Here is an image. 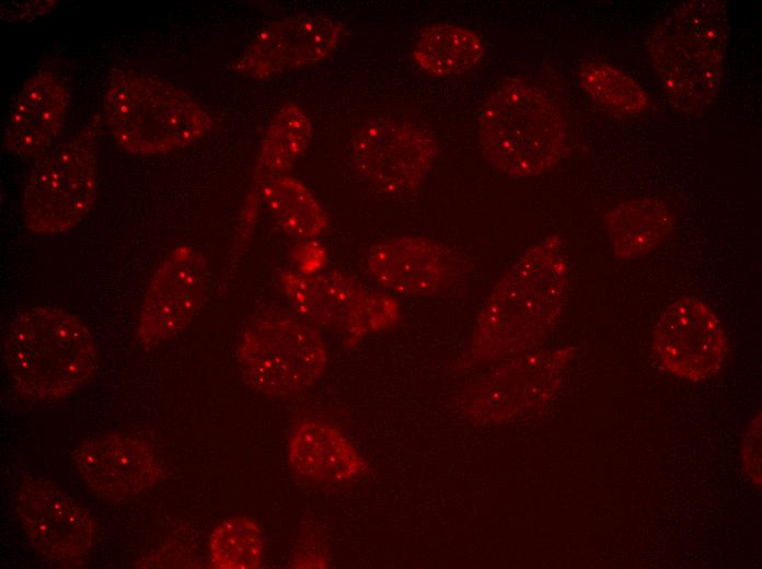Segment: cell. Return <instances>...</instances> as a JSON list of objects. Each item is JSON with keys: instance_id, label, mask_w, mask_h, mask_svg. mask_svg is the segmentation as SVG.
<instances>
[{"instance_id": "cell-11", "label": "cell", "mask_w": 762, "mask_h": 569, "mask_svg": "<svg viewBox=\"0 0 762 569\" xmlns=\"http://www.w3.org/2000/svg\"><path fill=\"white\" fill-rule=\"evenodd\" d=\"M366 272L376 287L393 297L441 295L465 278V262L440 242L400 236L373 245Z\"/></svg>"}, {"instance_id": "cell-9", "label": "cell", "mask_w": 762, "mask_h": 569, "mask_svg": "<svg viewBox=\"0 0 762 569\" xmlns=\"http://www.w3.org/2000/svg\"><path fill=\"white\" fill-rule=\"evenodd\" d=\"M438 152L426 129L405 121L379 118L365 124L351 138L348 159L355 173L386 194L416 189L428 175Z\"/></svg>"}, {"instance_id": "cell-26", "label": "cell", "mask_w": 762, "mask_h": 569, "mask_svg": "<svg viewBox=\"0 0 762 569\" xmlns=\"http://www.w3.org/2000/svg\"><path fill=\"white\" fill-rule=\"evenodd\" d=\"M761 422L760 417L754 420V422L749 428L747 436L743 440V462L755 484L760 485L761 481Z\"/></svg>"}, {"instance_id": "cell-4", "label": "cell", "mask_w": 762, "mask_h": 569, "mask_svg": "<svg viewBox=\"0 0 762 569\" xmlns=\"http://www.w3.org/2000/svg\"><path fill=\"white\" fill-rule=\"evenodd\" d=\"M728 35L726 3H680L653 31L649 57L669 102L696 113L715 97L723 77Z\"/></svg>"}, {"instance_id": "cell-19", "label": "cell", "mask_w": 762, "mask_h": 569, "mask_svg": "<svg viewBox=\"0 0 762 569\" xmlns=\"http://www.w3.org/2000/svg\"><path fill=\"white\" fill-rule=\"evenodd\" d=\"M616 255L636 258L660 245L672 230L668 208L655 198L625 201L605 218Z\"/></svg>"}, {"instance_id": "cell-25", "label": "cell", "mask_w": 762, "mask_h": 569, "mask_svg": "<svg viewBox=\"0 0 762 569\" xmlns=\"http://www.w3.org/2000/svg\"><path fill=\"white\" fill-rule=\"evenodd\" d=\"M307 240L293 249L295 262L298 264V270L304 275L319 272L323 269L326 263V252L320 244Z\"/></svg>"}, {"instance_id": "cell-7", "label": "cell", "mask_w": 762, "mask_h": 569, "mask_svg": "<svg viewBox=\"0 0 762 569\" xmlns=\"http://www.w3.org/2000/svg\"><path fill=\"white\" fill-rule=\"evenodd\" d=\"M238 361L251 390L281 397L313 385L326 369L327 351L320 332L307 321L269 312L244 328Z\"/></svg>"}, {"instance_id": "cell-10", "label": "cell", "mask_w": 762, "mask_h": 569, "mask_svg": "<svg viewBox=\"0 0 762 569\" xmlns=\"http://www.w3.org/2000/svg\"><path fill=\"white\" fill-rule=\"evenodd\" d=\"M14 509L38 554L66 567L85 564L94 541V522L73 496L50 480L30 478L20 486Z\"/></svg>"}, {"instance_id": "cell-8", "label": "cell", "mask_w": 762, "mask_h": 569, "mask_svg": "<svg viewBox=\"0 0 762 569\" xmlns=\"http://www.w3.org/2000/svg\"><path fill=\"white\" fill-rule=\"evenodd\" d=\"M279 283L291 307L315 328L337 332L346 346L395 326L401 306L395 297L336 269L304 275L285 269Z\"/></svg>"}, {"instance_id": "cell-3", "label": "cell", "mask_w": 762, "mask_h": 569, "mask_svg": "<svg viewBox=\"0 0 762 569\" xmlns=\"http://www.w3.org/2000/svg\"><path fill=\"white\" fill-rule=\"evenodd\" d=\"M114 140L136 155L164 154L206 135L212 119L194 97L158 77L114 68L103 96Z\"/></svg>"}, {"instance_id": "cell-15", "label": "cell", "mask_w": 762, "mask_h": 569, "mask_svg": "<svg viewBox=\"0 0 762 569\" xmlns=\"http://www.w3.org/2000/svg\"><path fill=\"white\" fill-rule=\"evenodd\" d=\"M73 461L91 491L107 500L139 495L153 487L160 475L152 446L122 433L83 440L74 449Z\"/></svg>"}, {"instance_id": "cell-6", "label": "cell", "mask_w": 762, "mask_h": 569, "mask_svg": "<svg viewBox=\"0 0 762 569\" xmlns=\"http://www.w3.org/2000/svg\"><path fill=\"white\" fill-rule=\"evenodd\" d=\"M102 120L95 115L67 141L37 158L23 193V220L33 233L53 235L77 227L97 191Z\"/></svg>"}, {"instance_id": "cell-13", "label": "cell", "mask_w": 762, "mask_h": 569, "mask_svg": "<svg viewBox=\"0 0 762 569\" xmlns=\"http://www.w3.org/2000/svg\"><path fill=\"white\" fill-rule=\"evenodd\" d=\"M654 346L667 370L694 381L715 373L726 352L716 315L693 297H681L666 307L655 328Z\"/></svg>"}, {"instance_id": "cell-24", "label": "cell", "mask_w": 762, "mask_h": 569, "mask_svg": "<svg viewBox=\"0 0 762 569\" xmlns=\"http://www.w3.org/2000/svg\"><path fill=\"white\" fill-rule=\"evenodd\" d=\"M55 3V0L4 2L0 7V15L9 22L32 21L49 13Z\"/></svg>"}, {"instance_id": "cell-1", "label": "cell", "mask_w": 762, "mask_h": 569, "mask_svg": "<svg viewBox=\"0 0 762 569\" xmlns=\"http://www.w3.org/2000/svg\"><path fill=\"white\" fill-rule=\"evenodd\" d=\"M567 289L562 241L550 236L527 251L496 283L477 317L471 353L492 359L538 340L561 314Z\"/></svg>"}, {"instance_id": "cell-17", "label": "cell", "mask_w": 762, "mask_h": 569, "mask_svg": "<svg viewBox=\"0 0 762 569\" xmlns=\"http://www.w3.org/2000/svg\"><path fill=\"white\" fill-rule=\"evenodd\" d=\"M311 135V121L298 105L288 103L275 113L261 141L251 191L244 207L245 228L250 229L255 222L264 184L288 175L305 151Z\"/></svg>"}, {"instance_id": "cell-20", "label": "cell", "mask_w": 762, "mask_h": 569, "mask_svg": "<svg viewBox=\"0 0 762 569\" xmlns=\"http://www.w3.org/2000/svg\"><path fill=\"white\" fill-rule=\"evenodd\" d=\"M483 54L482 38L475 32L450 23L426 27L413 48L416 63L437 77L463 73L476 66Z\"/></svg>"}, {"instance_id": "cell-21", "label": "cell", "mask_w": 762, "mask_h": 569, "mask_svg": "<svg viewBox=\"0 0 762 569\" xmlns=\"http://www.w3.org/2000/svg\"><path fill=\"white\" fill-rule=\"evenodd\" d=\"M261 201L267 207L279 227L299 240H313L328 227V217L322 205L301 182L289 175L264 184Z\"/></svg>"}, {"instance_id": "cell-2", "label": "cell", "mask_w": 762, "mask_h": 569, "mask_svg": "<svg viewBox=\"0 0 762 569\" xmlns=\"http://www.w3.org/2000/svg\"><path fill=\"white\" fill-rule=\"evenodd\" d=\"M97 352L89 328L57 306H33L11 322L3 362L14 387L39 400L68 397L96 369Z\"/></svg>"}, {"instance_id": "cell-22", "label": "cell", "mask_w": 762, "mask_h": 569, "mask_svg": "<svg viewBox=\"0 0 762 569\" xmlns=\"http://www.w3.org/2000/svg\"><path fill=\"white\" fill-rule=\"evenodd\" d=\"M579 78L588 94L614 114L634 117L647 108L645 90L628 74L608 62L592 60L584 63Z\"/></svg>"}, {"instance_id": "cell-16", "label": "cell", "mask_w": 762, "mask_h": 569, "mask_svg": "<svg viewBox=\"0 0 762 569\" xmlns=\"http://www.w3.org/2000/svg\"><path fill=\"white\" fill-rule=\"evenodd\" d=\"M70 101L64 79L55 71L39 70L14 94L9 106L2 141L7 150L38 158L60 136Z\"/></svg>"}, {"instance_id": "cell-5", "label": "cell", "mask_w": 762, "mask_h": 569, "mask_svg": "<svg viewBox=\"0 0 762 569\" xmlns=\"http://www.w3.org/2000/svg\"><path fill=\"white\" fill-rule=\"evenodd\" d=\"M566 123L540 88L510 80L485 102L478 118L484 156L497 171L513 177L547 172L566 146Z\"/></svg>"}, {"instance_id": "cell-12", "label": "cell", "mask_w": 762, "mask_h": 569, "mask_svg": "<svg viewBox=\"0 0 762 569\" xmlns=\"http://www.w3.org/2000/svg\"><path fill=\"white\" fill-rule=\"evenodd\" d=\"M208 264L190 245L173 248L154 270L139 312L141 342L159 345L182 333L198 312L207 290Z\"/></svg>"}, {"instance_id": "cell-23", "label": "cell", "mask_w": 762, "mask_h": 569, "mask_svg": "<svg viewBox=\"0 0 762 569\" xmlns=\"http://www.w3.org/2000/svg\"><path fill=\"white\" fill-rule=\"evenodd\" d=\"M209 551L217 568H257L262 564L264 551L261 530L251 518H228L212 531Z\"/></svg>"}, {"instance_id": "cell-14", "label": "cell", "mask_w": 762, "mask_h": 569, "mask_svg": "<svg viewBox=\"0 0 762 569\" xmlns=\"http://www.w3.org/2000/svg\"><path fill=\"white\" fill-rule=\"evenodd\" d=\"M343 33L333 16L298 14L265 26L236 63L244 74L264 79L330 57Z\"/></svg>"}, {"instance_id": "cell-18", "label": "cell", "mask_w": 762, "mask_h": 569, "mask_svg": "<svg viewBox=\"0 0 762 569\" xmlns=\"http://www.w3.org/2000/svg\"><path fill=\"white\" fill-rule=\"evenodd\" d=\"M288 458L299 475L325 483L349 480L365 468L361 456L337 429L312 419L295 429Z\"/></svg>"}]
</instances>
